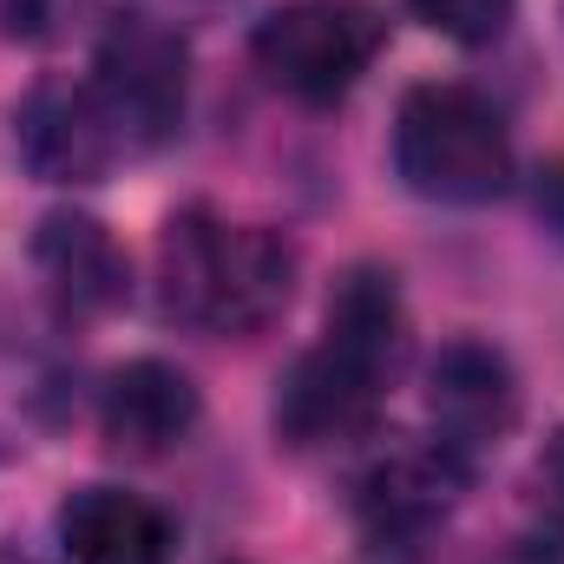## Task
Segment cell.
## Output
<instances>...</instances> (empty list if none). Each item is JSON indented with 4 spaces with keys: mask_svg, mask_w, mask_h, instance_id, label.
<instances>
[{
    "mask_svg": "<svg viewBox=\"0 0 564 564\" xmlns=\"http://www.w3.org/2000/svg\"><path fill=\"white\" fill-rule=\"evenodd\" d=\"M408 355V302L401 282L381 263H361L335 282L322 341L295 355L276 388V433L295 453H322L341 440H361L388 375Z\"/></svg>",
    "mask_w": 564,
    "mask_h": 564,
    "instance_id": "1",
    "label": "cell"
},
{
    "mask_svg": "<svg viewBox=\"0 0 564 564\" xmlns=\"http://www.w3.org/2000/svg\"><path fill=\"white\" fill-rule=\"evenodd\" d=\"M158 282L177 322L210 335H257L289 308L295 250L263 224H230L191 204L158 237Z\"/></svg>",
    "mask_w": 564,
    "mask_h": 564,
    "instance_id": "2",
    "label": "cell"
},
{
    "mask_svg": "<svg viewBox=\"0 0 564 564\" xmlns=\"http://www.w3.org/2000/svg\"><path fill=\"white\" fill-rule=\"evenodd\" d=\"M394 171L426 204H499L512 191V132L486 93L426 79L394 112Z\"/></svg>",
    "mask_w": 564,
    "mask_h": 564,
    "instance_id": "3",
    "label": "cell"
},
{
    "mask_svg": "<svg viewBox=\"0 0 564 564\" xmlns=\"http://www.w3.org/2000/svg\"><path fill=\"white\" fill-rule=\"evenodd\" d=\"M93 93L106 99L126 151H158L177 139L191 106V46L158 13H112L93 46Z\"/></svg>",
    "mask_w": 564,
    "mask_h": 564,
    "instance_id": "4",
    "label": "cell"
},
{
    "mask_svg": "<svg viewBox=\"0 0 564 564\" xmlns=\"http://www.w3.org/2000/svg\"><path fill=\"white\" fill-rule=\"evenodd\" d=\"M263 79L302 106H341L381 53V20L355 0H289L250 40Z\"/></svg>",
    "mask_w": 564,
    "mask_h": 564,
    "instance_id": "5",
    "label": "cell"
},
{
    "mask_svg": "<svg viewBox=\"0 0 564 564\" xmlns=\"http://www.w3.org/2000/svg\"><path fill=\"white\" fill-rule=\"evenodd\" d=\"M13 139L26 171L46 184H99L126 158V139L93 79H40L13 112Z\"/></svg>",
    "mask_w": 564,
    "mask_h": 564,
    "instance_id": "6",
    "label": "cell"
},
{
    "mask_svg": "<svg viewBox=\"0 0 564 564\" xmlns=\"http://www.w3.org/2000/svg\"><path fill=\"white\" fill-rule=\"evenodd\" d=\"M426 414L446 453L473 459L519 426V368L506 361V348L459 335L426 361Z\"/></svg>",
    "mask_w": 564,
    "mask_h": 564,
    "instance_id": "7",
    "label": "cell"
},
{
    "mask_svg": "<svg viewBox=\"0 0 564 564\" xmlns=\"http://www.w3.org/2000/svg\"><path fill=\"white\" fill-rule=\"evenodd\" d=\"M204 414L197 401V381L158 355L126 361L112 381H106V401H99V426L112 440V453H132V459H158L171 446L191 440V426Z\"/></svg>",
    "mask_w": 564,
    "mask_h": 564,
    "instance_id": "8",
    "label": "cell"
},
{
    "mask_svg": "<svg viewBox=\"0 0 564 564\" xmlns=\"http://www.w3.org/2000/svg\"><path fill=\"white\" fill-rule=\"evenodd\" d=\"M171 519L126 486H79L59 506V552L66 564H171Z\"/></svg>",
    "mask_w": 564,
    "mask_h": 564,
    "instance_id": "9",
    "label": "cell"
},
{
    "mask_svg": "<svg viewBox=\"0 0 564 564\" xmlns=\"http://www.w3.org/2000/svg\"><path fill=\"white\" fill-rule=\"evenodd\" d=\"M33 263L46 289L73 308V315H99V308H119L126 289H132V263L119 250V237L86 217V210H53L40 217L33 230Z\"/></svg>",
    "mask_w": 564,
    "mask_h": 564,
    "instance_id": "10",
    "label": "cell"
},
{
    "mask_svg": "<svg viewBox=\"0 0 564 564\" xmlns=\"http://www.w3.org/2000/svg\"><path fill=\"white\" fill-rule=\"evenodd\" d=\"M459 486H466L459 453H446L440 440L433 446H401V453H388L361 473V519H368L375 539H414L433 519L453 512Z\"/></svg>",
    "mask_w": 564,
    "mask_h": 564,
    "instance_id": "11",
    "label": "cell"
},
{
    "mask_svg": "<svg viewBox=\"0 0 564 564\" xmlns=\"http://www.w3.org/2000/svg\"><path fill=\"white\" fill-rule=\"evenodd\" d=\"M408 7L421 26H433L440 40H459V46H492L519 13V0H408Z\"/></svg>",
    "mask_w": 564,
    "mask_h": 564,
    "instance_id": "12",
    "label": "cell"
},
{
    "mask_svg": "<svg viewBox=\"0 0 564 564\" xmlns=\"http://www.w3.org/2000/svg\"><path fill=\"white\" fill-rule=\"evenodd\" d=\"M73 13H79V0H0V33L40 46V40H59L73 26Z\"/></svg>",
    "mask_w": 564,
    "mask_h": 564,
    "instance_id": "13",
    "label": "cell"
},
{
    "mask_svg": "<svg viewBox=\"0 0 564 564\" xmlns=\"http://www.w3.org/2000/svg\"><path fill=\"white\" fill-rule=\"evenodd\" d=\"M532 512H539V525L564 545V433L545 440V453L532 466Z\"/></svg>",
    "mask_w": 564,
    "mask_h": 564,
    "instance_id": "14",
    "label": "cell"
},
{
    "mask_svg": "<svg viewBox=\"0 0 564 564\" xmlns=\"http://www.w3.org/2000/svg\"><path fill=\"white\" fill-rule=\"evenodd\" d=\"M532 204H539L545 230H558V237H564V164H545V171H539V184H532Z\"/></svg>",
    "mask_w": 564,
    "mask_h": 564,
    "instance_id": "15",
    "label": "cell"
},
{
    "mask_svg": "<svg viewBox=\"0 0 564 564\" xmlns=\"http://www.w3.org/2000/svg\"><path fill=\"white\" fill-rule=\"evenodd\" d=\"M164 7H210V0H164Z\"/></svg>",
    "mask_w": 564,
    "mask_h": 564,
    "instance_id": "16",
    "label": "cell"
}]
</instances>
